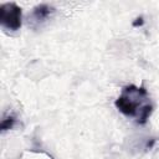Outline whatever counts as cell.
Returning <instances> with one entry per match:
<instances>
[{
    "label": "cell",
    "instance_id": "obj_3",
    "mask_svg": "<svg viewBox=\"0 0 159 159\" xmlns=\"http://www.w3.org/2000/svg\"><path fill=\"white\" fill-rule=\"evenodd\" d=\"M52 12H53V7L52 6H50L48 4H40V5L35 6L34 10H32V19L36 22H42Z\"/></svg>",
    "mask_w": 159,
    "mask_h": 159
},
{
    "label": "cell",
    "instance_id": "obj_4",
    "mask_svg": "<svg viewBox=\"0 0 159 159\" xmlns=\"http://www.w3.org/2000/svg\"><path fill=\"white\" fill-rule=\"evenodd\" d=\"M15 122H16V119H15L14 116H10L9 114L7 117H4L2 120H1V130L5 132V130L11 129L15 125Z\"/></svg>",
    "mask_w": 159,
    "mask_h": 159
},
{
    "label": "cell",
    "instance_id": "obj_2",
    "mask_svg": "<svg viewBox=\"0 0 159 159\" xmlns=\"http://www.w3.org/2000/svg\"><path fill=\"white\" fill-rule=\"evenodd\" d=\"M1 26L10 31H17L22 24V10L15 2H5L0 6Z\"/></svg>",
    "mask_w": 159,
    "mask_h": 159
},
{
    "label": "cell",
    "instance_id": "obj_1",
    "mask_svg": "<svg viewBox=\"0 0 159 159\" xmlns=\"http://www.w3.org/2000/svg\"><path fill=\"white\" fill-rule=\"evenodd\" d=\"M117 109L124 116L133 118L138 124H145L153 113L154 106L144 86L129 84L123 87L122 93L114 102Z\"/></svg>",
    "mask_w": 159,
    "mask_h": 159
},
{
    "label": "cell",
    "instance_id": "obj_5",
    "mask_svg": "<svg viewBox=\"0 0 159 159\" xmlns=\"http://www.w3.org/2000/svg\"><path fill=\"white\" fill-rule=\"evenodd\" d=\"M144 24V20H143V16H139L135 19V21H133V26L137 27V26H142Z\"/></svg>",
    "mask_w": 159,
    "mask_h": 159
}]
</instances>
